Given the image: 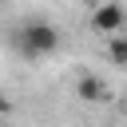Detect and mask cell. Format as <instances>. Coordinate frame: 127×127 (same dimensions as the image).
<instances>
[{"instance_id": "6da1fadb", "label": "cell", "mask_w": 127, "mask_h": 127, "mask_svg": "<svg viewBox=\"0 0 127 127\" xmlns=\"http://www.w3.org/2000/svg\"><path fill=\"white\" fill-rule=\"evenodd\" d=\"M16 44H20V52H24L28 60H40V56H52V52L60 48V32H56L52 24H44V20H32V24L20 28Z\"/></svg>"}, {"instance_id": "7a4b0ae2", "label": "cell", "mask_w": 127, "mask_h": 127, "mask_svg": "<svg viewBox=\"0 0 127 127\" xmlns=\"http://www.w3.org/2000/svg\"><path fill=\"white\" fill-rule=\"evenodd\" d=\"M91 28H95V32H103V36L123 32V28H127V8H123V4H115V0L95 4V12H91Z\"/></svg>"}, {"instance_id": "3957f363", "label": "cell", "mask_w": 127, "mask_h": 127, "mask_svg": "<svg viewBox=\"0 0 127 127\" xmlns=\"http://www.w3.org/2000/svg\"><path fill=\"white\" fill-rule=\"evenodd\" d=\"M75 95H79V99H87V103L103 99V79H95V75H83V79L75 83Z\"/></svg>"}, {"instance_id": "277c9868", "label": "cell", "mask_w": 127, "mask_h": 127, "mask_svg": "<svg viewBox=\"0 0 127 127\" xmlns=\"http://www.w3.org/2000/svg\"><path fill=\"white\" fill-rule=\"evenodd\" d=\"M107 56H111V64H127V32H111Z\"/></svg>"}, {"instance_id": "5b68a950", "label": "cell", "mask_w": 127, "mask_h": 127, "mask_svg": "<svg viewBox=\"0 0 127 127\" xmlns=\"http://www.w3.org/2000/svg\"><path fill=\"white\" fill-rule=\"evenodd\" d=\"M0 111H8V99H0Z\"/></svg>"}]
</instances>
